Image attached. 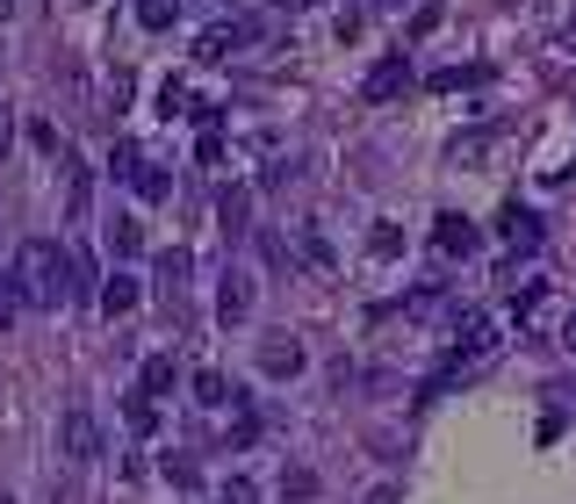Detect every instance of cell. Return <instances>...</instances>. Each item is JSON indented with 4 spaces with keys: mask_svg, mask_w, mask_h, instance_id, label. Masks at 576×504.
Segmentation results:
<instances>
[{
    "mask_svg": "<svg viewBox=\"0 0 576 504\" xmlns=\"http://www.w3.org/2000/svg\"><path fill=\"white\" fill-rule=\"evenodd\" d=\"M102 102H108V108L130 102V72H108V94H102Z\"/></svg>",
    "mask_w": 576,
    "mask_h": 504,
    "instance_id": "27",
    "label": "cell"
},
{
    "mask_svg": "<svg viewBox=\"0 0 576 504\" xmlns=\"http://www.w3.org/2000/svg\"><path fill=\"white\" fill-rule=\"evenodd\" d=\"M15 281L30 296V310H58V303H72V253L51 238H30L15 253Z\"/></svg>",
    "mask_w": 576,
    "mask_h": 504,
    "instance_id": "1",
    "label": "cell"
},
{
    "mask_svg": "<svg viewBox=\"0 0 576 504\" xmlns=\"http://www.w3.org/2000/svg\"><path fill=\"white\" fill-rule=\"evenodd\" d=\"M260 375H274V383H289V375H303V347L289 339V331L260 347Z\"/></svg>",
    "mask_w": 576,
    "mask_h": 504,
    "instance_id": "7",
    "label": "cell"
},
{
    "mask_svg": "<svg viewBox=\"0 0 576 504\" xmlns=\"http://www.w3.org/2000/svg\"><path fill=\"white\" fill-rule=\"evenodd\" d=\"M281 497H317V476L310 469H289V476H281Z\"/></svg>",
    "mask_w": 576,
    "mask_h": 504,
    "instance_id": "24",
    "label": "cell"
},
{
    "mask_svg": "<svg viewBox=\"0 0 576 504\" xmlns=\"http://www.w3.org/2000/svg\"><path fill=\"white\" fill-rule=\"evenodd\" d=\"M483 80V66H447V72H433V87L439 94H455V87H475Z\"/></svg>",
    "mask_w": 576,
    "mask_h": 504,
    "instance_id": "18",
    "label": "cell"
},
{
    "mask_svg": "<svg viewBox=\"0 0 576 504\" xmlns=\"http://www.w3.org/2000/svg\"><path fill=\"white\" fill-rule=\"evenodd\" d=\"M216 317H224V325H245V317H252V281H245V274H224V289H216Z\"/></svg>",
    "mask_w": 576,
    "mask_h": 504,
    "instance_id": "8",
    "label": "cell"
},
{
    "mask_svg": "<svg viewBox=\"0 0 576 504\" xmlns=\"http://www.w3.org/2000/svg\"><path fill=\"white\" fill-rule=\"evenodd\" d=\"M224 504H252V483H245V476H231V483H224Z\"/></svg>",
    "mask_w": 576,
    "mask_h": 504,
    "instance_id": "28",
    "label": "cell"
},
{
    "mask_svg": "<svg viewBox=\"0 0 576 504\" xmlns=\"http://www.w3.org/2000/svg\"><path fill=\"white\" fill-rule=\"evenodd\" d=\"M375 8H403V0H375Z\"/></svg>",
    "mask_w": 576,
    "mask_h": 504,
    "instance_id": "33",
    "label": "cell"
},
{
    "mask_svg": "<svg viewBox=\"0 0 576 504\" xmlns=\"http://www.w3.org/2000/svg\"><path fill=\"white\" fill-rule=\"evenodd\" d=\"M562 347H569V353H576V310H569V317H562Z\"/></svg>",
    "mask_w": 576,
    "mask_h": 504,
    "instance_id": "29",
    "label": "cell"
},
{
    "mask_svg": "<svg viewBox=\"0 0 576 504\" xmlns=\"http://www.w3.org/2000/svg\"><path fill=\"white\" fill-rule=\"evenodd\" d=\"M22 310H30V296H22V281H15V274H0V325H15Z\"/></svg>",
    "mask_w": 576,
    "mask_h": 504,
    "instance_id": "16",
    "label": "cell"
},
{
    "mask_svg": "<svg viewBox=\"0 0 576 504\" xmlns=\"http://www.w3.org/2000/svg\"><path fill=\"white\" fill-rule=\"evenodd\" d=\"M475 245H483V231H475L469 216H455V209H447V216L433 224V253H439V260H469Z\"/></svg>",
    "mask_w": 576,
    "mask_h": 504,
    "instance_id": "2",
    "label": "cell"
},
{
    "mask_svg": "<svg viewBox=\"0 0 576 504\" xmlns=\"http://www.w3.org/2000/svg\"><path fill=\"white\" fill-rule=\"evenodd\" d=\"M8 138H15V130H8V116H0V159H8Z\"/></svg>",
    "mask_w": 576,
    "mask_h": 504,
    "instance_id": "31",
    "label": "cell"
},
{
    "mask_svg": "<svg viewBox=\"0 0 576 504\" xmlns=\"http://www.w3.org/2000/svg\"><path fill=\"white\" fill-rule=\"evenodd\" d=\"M138 166H144V152H138V144H116V152H108V174H116V180H130Z\"/></svg>",
    "mask_w": 576,
    "mask_h": 504,
    "instance_id": "21",
    "label": "cell"
},
{
    "mask_svg": "<svg viewBox=\"0 0 576 504\" xmlns=\"http://www.w3.org/2000/svg\"><path fill=\"white\" fill-rule=\"evenodd\" d=\"M367 253H375V260H397V253H403V231H397V224H383L375 238H367Z\"/></svg>",
    "mask_w": 576,
    "mask_h": 504,
    "instance_id": "23",
    "label": "cell"
},
{
    "mask_svg": "<svg viewBox=\"0 0 576 504\" xmlns=\"http://www.w3.org/2000/svg\"><path fill=\"white\" fill-rule=\"evenodd\" d=\"M130 188H138L144 202H166V195H174V180H166V166H152V159H144L138 174H130Z\"/></svg>",
    "mask_w": 576,
    "mask_h": 504,
    "instance_id": "12",
    "label": "cell"
},
{
    "mask_svg": "<svg viewBox=\"0 0 576 504\" xmlns=\"http://www.w3.org/2000/svg\"><path fill=\"white\" fill-rule=\"evenodd\" d=\"M274 8H281V15H296V8H317V0H274Z\"/></svg>",
    "mask_w": 576,
    "mask_h": 504,
    "instance_id": "30",
    "label": "cell"
},
{
    "mask_svg": "<svg viewBox=\"0 0 576 504\" xmlns=\"http://www.w3.org/2000/svg\"><path fill=\"white\" fill-rule=\"evenodd\" d=\"M497 231H505V245H512V253H541V238H548V231H541V216H533V209H519V202H512L505 216H497Z\"/></svg>",
    "mask_w": 576,
    "mask_h": 504,
    "instance_id": "6",
    "label": "cell"
},
{
    "mask_svg": "<svg viewBox=\"0 0 576 504\" xmlns=\"http://www.w3.org/2000/svg\"><path fill=\"white\" fill-rule=\"evenodd\" d=\"M138 22H144V30H174V22H180V0H138Z\"/></svg>",
    "mask_w": 576,
    "mask_h": 504,
    "instance_id": "14",
    "label": "cell"
},
{
    "mask_svg": "<svg viewBox=\"0 0 576 504\" xmlns=\"http://www.w3.org/2000/svg\"><path fill=\"white\" fill-rule=\"evenodd\" d=\"M403 87H411V58H403V51H389V58H375V72H367V102H397V94Z\"/></svg>",
    "mask_w": 576,
    "mask_h": 504,
    "instance_id": "3",
    "label": "cell"
},
{
    "mask_svg": "<svg viewBox=\"0 0 576 504\" xmlns=\"http://www.w3.org/2000/svg\"><path fill=\"white\" fill-rule=\"evenodd\" d=\"M166 389H174V353H152V361H144V375H138V397H166Z\"/></svg>",
    "mask_w": 576,
    "mask_h": 504,
    "instance_id": "10",
    "label": "cell"
},
{
    "mask_svg": "<svg viewBox=\"0 0 576 504\" xmlns=\"http://www.w3.org/2000/svg\"><path fill=\"white\" fill-rule=\"evenodd\" d=\"M195 403H202V411H224V403H231V383L216 375V367H202V375H195Z\"/></svg>",
    "mask_w": 576,
    "mask_h": 504,
    "instance_id": "13",
    "label": "cell"
},
{
    "mask_svg": "<svg viewBox=\"0 0 576 504\" xmlns=\"http://www.w3.org/2000/svg\"><path fill=\"white\" fill-rule=\"evenodd\" d=\"M188 87H180V80H166V87H158V116H188Z\"/></svg>",
    "mask_w": 576,
    "mask_h": 504,
    "instance_id": "22",
    "label": "cell"
},
{
    "mask_svg": "<svg viewBox=\"0 0 576 504\" xmlns=\"http://www.w3.org/2000/svg\"><path fill=\"white\" fill-rule=\"evenodd\" d=\"M138 245H144V231L130 224V216H116V224H108V253H116V260H130Z\"/></svg>",
    "mask_w": 576,
    "mask_h": 504,
    "instance_id": "15",
    "label": "cell"
},
{
    "mask_svg": "<svg viewBox=\"0 0 576 504\" xmlns=\"http://www.w3.org/2000/svg\"><path fill=\"white\" fill-rule=\"evenodd\" d=\"M72 166V216H87V195H94V174L87 166H80V159H66Z\"/></svg>",
    "mask_w": 576,
    "mask_h": 504,
    "instance_id": "20",
    "label": "cell"
},
{
    "mask_svg": "<svg viewBox=\"0 0 576 504\" xmlns=\"http://www.w3.org/2000/svg\"><path fill=\"white\" fill-rule=\"evenodd\" d=\"M122 418H130V433H158V403L152 397H130V403H122Z\"/></svg>",
    "mask_w": 576,
    "mask_h": 504,
    "instance_id": "17",
    "label": "cell"
},
{
    "mask_svg": "<svg viewBox=\"0 0 576 504\" xmlns=\"http://www.w3.org/2000/svg\"><path fill=\"white\" fill-rule=\"evenodd\" d=\"M94 303H102L108 317H130V310H138V274H122V267H116V274L102 281V296H94Z\"/></svg>",
    "mask_w": 576,
    "mask_h": 504,
    "instance_id": "9",
    "label": "cell"
},
{
    "mask_svg": "<svg viewBox=\"0 0 576 504\" xmlns=\"http://www.w3.org/2000/svg\"><path fill=\"white\" fill-rule=\"evenodd\" d=\"M216 216H224V231H245V216H252V188H224V195H216Z\"/></svg>",
    "mask_w": 576,
    "mask_h": 504,
    "instance_id": "11",
    "label": "cell"
},
{
    "mask_svg": "<svg viewBox=\"0 0 576 504\" xmlns=\"http://www.w3.org/2000/svg\"><path fill=\"white\" fill-rule=\"evenodd\" d=\"M252 36H260V22H216V30H202V44H195V58H231L238 51V44H252Z\"/></svg>",
    "mask_w": 576,
    "mask_h": 504,
    "instance_id": "4",
    "label": "cell"
},
{
    "mask_svg": "<svg viewBox=\"0 0 576 504\" xmlns=\"http://www.w3.org/2000/svg\"><path fill=\"white\" fill-rule=\"evenodd\" d=\"M188 253H180V245H174V253H158V281H166V289H180V281H188Z\"/></svg>",
    "mask_w": 576,
    "mask_h": 504,
    "instance_id": "19",
    "label": "cell"
},
{
    "mask_svg": "<svg viewBox=\"0 0 576 504\" xmlns=\"http://www.w3.org/2000/svg\"><path fill=\"white\" fill-rule=\"evenodd\" d=\"M58 439H66V461H94V454H102V425H94L87 411H66Z\"/></svg>",
    "mask_w": 576,
    "mask_h": 504,
    "instance_id": "5",
    "label": "cell"
},
{
    "mask_svg": "<svg viewBox=\"0 0 576 504\" xmlns=\"http://www.w3.org/2000/svg\"><path fill=\"white\" fill-rule=\"evenodd\" d=\"M0 504H15V497H0Z\"/></svg>",
    "mask_w": 576,
    "mask_h": 504,
    "instance_id": "34",
    "label": "cell"
},
{
    "mask_svg": "<svg viewBox=\"0 0 576 504\" xmlns=\"http://www.w3.org/2000/svg\"><path fill=\"white\" fill-rule=\"evenodd\" d=\"M483 152H490L483 130H475V138H455V166H461V159H483Z\"/></svg>",
    "mask_w": 576,
    "mask_h": 504,
    "instance_id": "26",
    "label": "cell"
},
{
    "mask_svg": "<svg viewBox=\"0 0 576 504\" xmlns=\"http://www.w3.org/2000/svg\"><path fill=\"white\" fill-rule=\"evenodd\" d=\"M303 260H310V267H332V245L317 238V231H303Z\"/></svg>",
    "mask_w": 576,
    "mask_h": 504,
    "instance_id": "25",
    "label": "cell"
},
{
    "mask_svg": "<svg viewBox=\"0 0 576 504\" xmlns=\"http://www.w3.org/2000/svg\"><path fill=\"white\" fill-rule=\"evenodd\" d=\"M8 15H15V0H0V22H8Z\"/></svg>",
    "mask_w": 576,
    "mask_h": 504,
    "instance_id": "32",
    "label": "cell"
}]
</instances>
